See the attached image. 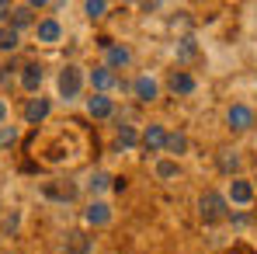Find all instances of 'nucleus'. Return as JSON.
Here are the masks:
<instances>
[{
	"instance_id": "4",
	"label": "nucleus",
	"mask_w": 257,
	"mask_h": 254,
	"mask_svg": "<svg viewBox=\"0 0 257 254\" xmlns=\"http://www.w3.org/2000/svg\"><path fill=\"white\" fill-rule=\"evenodd\" d=\"M226 119H229V126L236 129V132H243V129H250V126H254V112H250L247 105H233Z\"/></svg>"
},
{
	"instance_id": "23",
	"label": "nucleus",
	"mask_w": 257,
	"mask_h": 254,
	"mask_svg": "<svg viewBox=\"0 0 257 254\" xmlns=\"http://www.w3.org/2000/svg\"><path fill=\"white\" fill-rule=\"evenodd\" d=\"M157 174H160L164 181H171V178H177V164H174V160H160V164H157Z\"/></svg>"
},
{
	"instance_id": "3",
	"label": "nucleus",
	"mask_w": 257,
	"mask_h": 254,
	"mask_svg": "<svg viewBox=\"0 0 257 254\" xmlns=\"http://www.w3.org/2000/svg\"><path fill=\"white\" fill-rule=\"evenodd\" d=\"M42 192L56 202H73L77 199V185H70V181H45Z\"/></svg>"
},
{
	"instance_id": "6",
	"label": "nucleus",
	"mask_w": 257,
	"mask_h": 254,
	"mask_svg": "<svg viewBox=\"0 0 257 254\" xmlns=\"http://www.w3.org/2000/svg\"><path fill=\"white\" fill-rule=\"evenodd\" d=\"M84 219L90 226H108L111 223V206H104V202H90V209L84 212Z\"/></svg>"
},
{
	"instance_id": "2",
	"label": "nucleus",
	"mask_w": 257,
	"mask_h": 254,
	"mask_svg": "<svg viewBox=\"0 0 257 254\" xmlns=\"http://www.w3.org/2000/svg\"><path fill=\"white\" fill-rule=\"evenodd\" d=\"M80 87H84L80 66H63V70H59V94H63L66 101H73V98L80 94Z\"/></svg>"
},
{
	"instance_id": "26",
	"label": "nucleus",
	"mask_w": 257,
	"mask_h": 254,
	"mask_svg": "<svg viewBox=\"0 0 257 254\" xmlns=\"http://www.w3.org/2000/svg\"><path fill=\"white\" fill-rule=\"evenodd\" d=\"M191 56H195V42L184 39V45H181V59H191Z\"/></svg>"
},
{
	"instance_id": "11",
	"label": "nucleus",
	"mask_w": 257,
	"mask_h": 254,
	"mask_svg": "<svg viewBox=\"0 0 257 254\" xmlns=\"http://www.w3.org/2000/svg\"><path fill=\"white\" fill-rule=\"evenodd\" d=\"M171 91L174 94H195V77L184 73V70H174L171 73Z\"/></svg>"
},
{
	"instance_id": "17",
	"label": "nucleus",
	"mask_w": 257,
	"mask_h": 254,
	"mask_svg": "<svg viewBox=\"0 0 257 254\" xmlns=\"http://www.w3.org/2000/svg\"><path fill=\"white\" fill-rule=\"evenodd\" d=\"M164 150H167V153H184V150H188V139H184V132H167V143H164Z\"/></svg>"
},
{
	"instance_id": "5",
	"label": "nucleus",
	"mask_w": 257,
	"mask_h": 254,
	"mask_svg": "<svg viewBox=\"0 0 257 254\" xmlns=\"http://www.w3.org/2000/svg\"><path fill=\"white\" fill-rule=\"evenodd\" d=\"M59 254H90V237L80 233V230L66 233V244H63V251H59Z\"/></svg>"
},
{
	"instance_id": "12",
	"label": "nucleus",
	"mask_w": 257,
	"mask_h": 254,
	"mask_svg": "<svg viewBox=\"0 0 257 254\" xmlns=\"http://www.w3.org/2000/svg\"><path fill=\"white\" fill-rule=\"evenodd\" d=\"M90 84L104 94V91H111V87H115V73H111L108 66H94V70H90Z\"/></svg>"
},
{
	"instance_id": "29",
	"label": "nucleus",
	"mask_w": 257,
	"mask_h": 254,
	"mask_svg": "<svg viewBox=\"0 0 257 254\" xmlns=\"http://www.w3.org/2000/svg\"><path fill=\"white\" fill-rule=\"evenodd\" d=\"M4 14H11V4H7V0H0V18H4Z\"/></svg>"
},
{
	"instance_id": "22",
	"label": "nucleus",
	"mask_w": 257,
	"mask_h": 254,
	"mask_svg": "<svg viewBox=\"0 0 257 254\" xmlns=\"http://www.w3.org/2000/svg\"><path fill=\"white\" fill-rule=\"evenodd\" d=\"M84 11H87V18H101V14L108 11V4H104V0H87Z\"/></svg>"
},
{
	"instance_id": "16",
	"label": "nucleus",
	"mask_w": 257,
	"mask_h": 254,
	"mask_svg": "<svg viewBox=\"0 0 257 254\" xmlns=\"http://www.w3.org/2000/svg\"><path fill=\"white\" fill-rule=\"evenodd\" d=\"M132 91H136L139 101H153V98H157V80H153V77H139Z\"/></svg>"
},
{
	"instance_id": "21",
	"label": "nucleus",
	"mask_w": 257,
	"mask_h": 254,
	"mask_svg": "<svg viewBox=\"0 0 257 254\" xmlns=\"http://www.w3.org/2000/svg\"><path fill=\"white\" fill-rule=\"evenodd\" d=\"M111 185V178L104 174V171H97V174H90V192H104Z\"/></svg>"
},
{
	"instance_id": "19",
	"label": "nucleus",
	"mask_w": 257,
	"mask_h": 254,
	"mask_svg": "<svg viewBox=\"0 0 257 254\" xmlns=\"http://www.w3.org/2000/svg\"><path fill=\"white\" fill-rule=\"evenodd\" d=\"M219 167L226 171V174H233V171L240 167V157H236L233 150H222V153H219Z\"/></svg>"
},
{
	"instance_id": "18",
	"label": "nucleus",
	"mask_w": 257,
	"mask_h": 254,
	"mask_svg": "<svg viewBox=\"0 0 257 254\" xmlns=\"http://www.w3.org/2000/svg\"><path fill=\"white\" fill-rule=\"evenodd\" d=\"M11 14H14V25H11L14 32L25 28V25H32V7H28V4H25V7H11Z\"/></svg>"
},
{
	"instance_id": "25",
	"label": "nucleus",
	"mask_w": 257,
	"mask_h": 254,
	"mask_svg": "<svg viewBox=\"0 0 257 254\" xmlns=\"http://www.w3.org/2000/svg\"><path fill=\"white\" fill-rule=\"evenodd\" d=\"M11 143H18V129L4 126V129H0V146H11Z\"/></svg>"
},
{
	"instance_id": "10",
	"label": "nucleus",
	"mask_w": 257,
	"mask_h": 254,
	"mask_svg": "<svg viewBox=\"0 0 257 254\" xmlns=\"http://www.w3.org/2000/svg\"><path fill=\"white\" fill-rule=\"evenodd\" d=\"M164 143H167V132H164V126H150V129H146V136H143V146H146L150 153L164 150Z\"/></svg>"
},
{
	"instance_id": "24",
	"label": "nucleus",
	"mask_w": 257,
	"mask_h": 254,
	"mask_svg": "<svg viewBox=\"0 0 257 254\" xmlns=\"http://www.w3.org/2000/svg\"><path fill=\"white\" fill-rule=\"evenodd\" d=\"M118 146H136V129L132 126H122V132H118Z\"/></svg>"
},
{
	"instance_id": "8",
	"label": "nucleus",
	"mask_w": 257,
	"mask_h": 254,
	"mask_svg": "<svg viewBox=\"0 0 257 254\" xmlns=\"http://www.w3.org/2000/svg\"><path fill=\"white\" fill-rule=\"evenodd\" d=\"M87 112H90L94 119H108V115L115 112V105H111V98H104V94H94V98L87 101Z\"/></svg>"
},
{
	"instance_id": "7",
	"label": "nucleus",
	"mask_w": 257,
	"mask_h": 254,
	"mask_svg": "<svg viewBox=\"0 0 257 254\" xmlns=\"http://www.w3.org/2000/svg\"><path fill=\"white\" fill-rule=\"evenodd\" d=\"M42 66H39V63H28V66H21V87H25V91H39V87H42Z\"/></svg>"
},
{
	"instance_id": "30",
	"label": "nucleus",
	"mask_w": 257,
	"mask_h": 254,
	"mask_svg": "<svg viewBox=\"0 0 257 254\" xmlns=\"http://www.w3.org/2000/svg\"><path fill=\"white\" fill-rule=\"evenodd\" d=\"M4 115H7V105H4V101H0V122H4Z\"/></svg>"
},
{
	"instance_id": "9",
	"label": "nucleus",
	"mask_w": 257,
	"mask_h": 254,
	"mask_svg": "<svg viewBox=\"0 0 257 254\" xmlns=\"http://www.w3.org/2000/svg\"><path fill=\"white\" fill-rule=\"evenodd\" d=\"M229 199H233V202H240V206H247V202L254 199V185H250V181L233 178V185H229Z\"/></svg>"
},
{
	"instance_id": "13",
	"label": "nucleus",
	"mask_w": 257,
	"mask_h": 254,
	"mask_svg": "<svg viewBox=\"0 0 257 254\" xmlns=\"http://www.w3.org/2000/svg\"><path fill=\"white\" fill-rule=\"evenodd\" d=\"M49 108H52V105H49L45 98H32V101L25 105V119H28V122H42L45 115H49Z\"/></svg>"
},
{
	"instance_id": "27",
	"label": "nucleus",
	"mask_w": 257,
	"mask_h": 254,
	"mask_svg": "<svg viewBox=\"0 0 257 254\" xmlns=\"http://www.w3.org/2000/svg\"><path fill=\"white\" fill-rule=\"evenodd\" d=\"M111 188L115 192H125V178H111Z\"/></svg>"
},
{
	"instance_id": "14",
	"label": "nucleus",
	"mask_w": 257,
	"mask_h": 254,
	"mask_svg": "<svg viewBox=\"0 0 257 254\" xmlns=\"http://www.w3.org/2000/svg\"><path fill=\"white\" fill-rule=\"evenodd\" d=\"M59 35H63L59 21H52V18L39 21V42H59Z\"/></svg>"
},
{
	"instance_id": "1",
	"label": "nucleus",
	"mask_w": 257,
	"mask_h": 254,
	"mask_svg": "<svg viewBox=\"0 0 257 254\" xmlns=\"http://www.w3.org/2000/svg\"><path fill=\"white\" fill-rule=\"evenodd\" d=\"M198 212H202L205 223H219V219L226 216V199H222L219 192H205V195L198 199Z\"/></svg>"
},
{
	"instance_id": "20",
	"label": "nucleus",
	"mask_w": 257,
	"mask_h": 254,
	"mask_svg": "<svg viewBox=\"0 0 257 254\" xmlns=\"http://www.w3.org/2000/svg\"><path fill=\"white\" fill-rule=\"evenodd\" d=\"M0 49H7V52H11V49H18V32H14L11 25H7V28H0Z\"/></svg>"
},
{
	"instance_id": "15",
	"label": "nucleus",
	"mask_w": 257,
	"mask_h": 254,
	"mask_svg": "<svg viewBox=\"0 0 257 254\" xmlns=\"http://www.w3.org/2000/svg\"><path fill=\"white\" fill-rule=\"evenodd\" d=\"M132 63V52H128L125 45H111L108 49V70H115V66H128Z\"/></svg>"
},
{
	"instance_id": "28",
	"label": "nucleus",
	"mask_w": 257,
	"mask_h": 254,
	"mask_svg": "<svg viewBox=\"0 0 257 254\" xmlns=\"http://www.w3.org/2000/svg\"><path fill=\"white\" fill-rule=\"evenodd\" d=\"M233 254H254V251H250V247H243V244H236V247H233Z\"/></svg>"
}]
</instances>
